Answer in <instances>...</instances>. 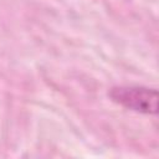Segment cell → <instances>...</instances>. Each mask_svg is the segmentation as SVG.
<instances>
[{"mask_svg": "<svg viewBox=\"0 0 159 159\" xmlns=\"http://www.w3.org/2000/svg\"><path fill=\"white\" fill-rule=\"evenodd\" d=\"M108 97L117 104L142 114L158 113V91L144 86H117Z\"/></svg>", "mask_w": 159, "mask_h": 159, "instance_id": "6da1fadb", "label": "cell"}]
</instances>
